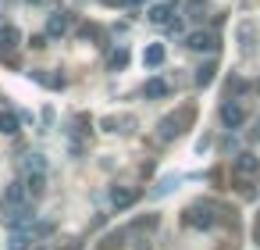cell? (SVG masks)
I'll return each mask as SVG.
<instances>
[{
  "label": "cell",
  "mask_w": 260,
  "mask_h": 250,
  "mask_svg": "<svg viewBox=\"0 0 260 250\" xmlns=\"http://www.w3.org/2000/svg\"><path fill=\"white\" fill-rule=\"evenodd\" d=\"M171 93V86L164 82V79H146V86H143V97L146 100H160V97H168Z\"/></svg>",
  "instance_id": "4fadbf2b"
},
{
  "label": "cell",
  "mask_w": 260,
  "mask_h": 250,
  "mask_svg": "<svg viewBox=\"0 0 260 250\" xmlns=\"http://www.w3.org/2000/svg\"><path fill=\"white\" fill-rule=\"evenodd\" d=\"M29 243H32V236H29V232H11L8 250H29Z\"/></svg>",
  "instance_id": "7402d4cb"
},
{
  "label": "cell",
  "mask_w": 260,
  "mask_h": 250,
  "mask_svg": "<svg viewBox=\"0 0 260 250\" xmlns=\"http://www.w3.org/2000/svg\"><path fill=\"white\" fill-rule=\"evenodd\" d=\"M253 239L260 243V214H256V221H253Z\"/></svg>",
  "instance_id": "f1b7e54d"
},
{
  "label": "cell",
  "mask_w": 260,
  "mask_h": 250,
  "mask_svg": "<svg viewBox=\"0 0 260 250\" xmlns=\"http://www.w3.org/2000/svg\"><path fill=\"white\" fill-rule=\"evenodd\" d=\"M235 40H239V54L242 58H253L256 54V25L253 22H239L235 25Z\"/></svg>",
  "instance_id": "7a4b0ae2"
},
{
  "label": "cell",
  "mask_w": 260,
  "mask_h": 250,
  "mask_svg": "<svg viewBox=\"0 0 260 250\" xmlns=\"http://www.w3.org/2000/svg\"><path fill=\"white\" fill-rule=\"evenodd\" d=\"M25 4H32V8H54L57 0H25Z\"/></svg>",
  "instance_id": "4316f807"
},
{
  "label": "cell",
  "mask_w": 260,
  "mask_h": 250,
  "mask_svg": "<svg viewBox=\"0 0 260 250\" xmlns=\"http://www.w3.org/2000/svg\"><path fill=\"white\" fill-rule=\"evenodd\" d=\"M249 136H253V140H260V122H256V129H253V132H249Z\"/></svg>",
  "instance_id": "f546056e"
},
{
  "label": "cell",
  "mask_w": 260,
  "mask_h": 250,
  "mask_svg": "<svg viewBox=\"0 0 260 250\" xmlns=\"http://www.w3.org/2000/svg\"><path fill=\"white\" fill-rule=\"evenodd\" d=\"M242 122H246V107H242L239 100L221 104V125H224V129H239Z\"/></svg>",
  "instance_id": "8992f818"
},
{
  "label": "cell",
  "mask_w": 260,
  "mask_h": 250,
  "mask_svg": "<svg viewBox=\"0 0 260 250\" xmlns=\"http://www.w3.org/2000/svg\"><path fill=\"white\" fill-rule=\"evenodd\" d=\"M29 43H32V47H36V50H43V47H47V36H32V40H29Z\"/></svg>",
  "instance_id": "83f0119b"
},
{
  "label": "cell",
  "mask_w": 260,
  "mask_h": 250,
  "mask_svg": "<svg viewBox=\"0 0 260 250\" xmlns=\"http://www.w3.org/2000/svg\"><path fill=\"white\" fill-rule=\"evenodd\" d=\"M150 221H157V218H146V221H139L136 229H132V250H153V243H150V236L143 232Z\"/></svg>",
  "instance_id": "9a60e30c"
},
{
  "label": "cell",
  "mask_w": 260,
  "mask_h": 250,
  "mask_svg": "<svg viewBox=\"0 0 260 250\" xmlns=\"http://www.w3.org/2000/svg\"><path fill=\"white\" fill-rule=\"evenodd\" d=\"M178 11H182L178 0H164V4H153V8L146 11V18H150L153 25H168V22H175V18H178Z\"/></svg>",
  "instance_id": "3957f363"
},
{
  "label": "cell",
  "mask_w": 260,
  "mask_h": 250,
  "mask_svg": "<svg viewBox=\"0 0 260 250\" xmlns=\"http://www.w3.org/2000/svg\"><path fill=\"white\" fill-rule=\"evenodd\" d=\"M214 211H217L214 204H192V207H185L182 221H185L189 229H214V225H217V214H214Z\"/></svg>",
  "instance_id": "6da1fadb"
},
{
  "label": "cell",
  "mask_w": 260,
  "mask_h": 250,
  "mask_svg": "<svg viewBox=\"0 0 260 250\" xmlns=\"http://www.w3.org/2000/svg\"><path fill=\"white\" fill-rule=\"evenodd\" d=\"M64 250H79V243H68V246H64Z\"/></svg>",
  "instance_id": "4dcf8cb0"
},
{
  "label": "cell",
  "mask_w": 260,
  "mask_h": 250,
  "mask_svg": "<svg viewBox=\"0 0 260 250\" xmlns=\"http://www.w3.org/2000/svg\"><path fill=\"white\" fill-rule=\"evenodd\" d=\"M118 132H136V115H121L118 118Z\"/></svg>",
  "instance_id": "603a6c76"
},
{
  "label": "cell",
  "mask_w": 260,
  "mask_h": 250,
  "mask_svg": "<svg viewBox=\"0 0 260 250\" xmlns=\"http://www.w3.org/2000/svg\"><path fill=\"white\" fill-rule=\"evenodd\" d=\"M18 43H22V33H18L11 22H8V25H0V58H4V54H15Z\"/></svg>",
  "instance_id": "52a82bcc"
},
{
  "label": "cell",
  "mask_w": 260,
  "mask_h": 250,
  "mask_svg": "<svg viewBox=\"0 0 260 250\" xmlns=\"http://www.w3.org/2000/svg\"><path fill=\"white\" fill-rule=\"evenodd\" d=\"M125 65H128V47H118V50L107 58V68H111V72H121Z\"/></svg>",
  "instance_id": "ffe728a7"
},
{
  "label": "cell",
  "mask_w": 260,
  "mask_h": 250,
  "mask_svg": "<svg viewBox=\"0 0 260 250\" xmlns=\"http://www.w3.org/2000/svg\"><path fill=\"white\" fill-rule=\"evenodd\" d=\"M232 93H235V97L246 93V82H242V79H232V82H228V97H232Z\"/></svg>",
  "instance_id": "d4e9b609"
},
{
  "label": "cell",
  "mask_w": 260,
  "mask_h": 250,
  "mask_svg": "<svg viewBox=\"0 0 260 250\" xmlns=\"http://www.w3.org/2000/svg\"><path fill=\"white\" fill-rule=\"evenodd\" d=\"M25 182L22 179H15V182H8V189H4V207H18V204H25Z\"/></svg>",
  "instance_id": "8fae6325"
},
{
  "label": "cell",
  "mask_w": 260,
  "mask_h": 250,
  "mask_svg": "<svg viewBox=\"0 0 260 250\" xmlns=\"http://www.w3.org/2000/svg\"><path fill=\"white\" fill-rule=\"evenodd\" d=\"M136 200H139V193L128 189V186H114V189H111V207H114V211H125V207H132Z\"/></svg>",
  "instance_id": "9c48e42d"
},
{
  "label": "cell",
  "mask_w": 260,
  "mask_h": 250,
  "mask_svg": "<svg viewBox=\"0 0 260 250\" xmlns=\"http://www.w3.org/2000/svg\"><path fill=\"white\" fill-rule=\"evenodd\" d=\"M18 125H22V118L15 111H0V132H4V136H15Z\"/></svg>",
  "instance_id": "e0dca14e"
},
{
  "label": "cell",
  "mask_w": 260,
  "mask_h": 250,
  "mask_svg": "<svg viewBox=\"0 0 260 250\" xmlns=\"http://www.w3.org/2000/svg\"><path fill=\"white\" fill-rule=\"evenodd\" d=\"M185 47H189V50H196V54H214V50H217V36H214V33L196 29V33H189V36H185Z\"/></svg>",
  "instance_id": "277c9868"
},
{
  "label": "cell",
  "mask_w": 260,
  "mask_h": 250,
  "mask_svg": "<svg viewBox=\"0 0 260 250\" xmlns=\"http://www.w3.org/2000/svg\"><path fill=\"white\" fill-rule=\"evenodd\" d=\"M25 168H36V172H47V161H43V154H29V157H25Z\"/></svg>",
  "instance_id": "cb8c5ba5"
},
{
  "label": "cell",
  "mask_w": 260,
  "mask_h": 250,
  "mask_svg": "<svg viewBox=\"0 0 260 250\" xmlns=\"http://www.w3.org/2000/svg\"><path fill=\"white\" fill-rule=\"evenodd\" d=\"M175 136H182V129H178V122L168 115V118H160V125H157V140L160 143H171Z\"/></svg>",
  "instance_id": "5bb4252c"
},
{
  "label": "cell",
  "mask_w": 260,
  "mask_h": 250,
  "mask_svg": "<svg viewBox=\"0 0 260 250\" xmlns=\"http://www.w3.org/2000/svg\"><path fill=\"white\" fill-rule=\"evenodd\" d=\"M256 90H260V79H256Z\"/></svg>",
  "instance_id": "1f68e13d"
},
{
  "label": "cell",
  "mask_w": 260,
  "mask_h": 250,
  "mask_svg": "<svg viewBox=\"0 0 260 250\" xmlns=\"http://www.w3.org/2000/svg\"><path fill=\"white\" fill-rule=\"evenodd\" d=\"M143 65H146V68H160V65H164V43H150V47L143 50Z\"/></svg>",
  "instance_id": "2e32d148"
},
{
  "label": "cell",
  "mask_w": 260,
  "mask_h": 250,
  "mask_svg": "<svg viewBox=\"0 0 260 250\" xmlns=\"http://www.w3.org/2000/svg\"><path fill=\"white\" fill-rule=\"evenodd\" d=\"M232 175H235V179H253V175H260V157H256V154H239V157L232 161Z\"/></svg>",
  "instance_id": "5b68a950"
},
{
  "label": "cell",
  "mask_w": 260,
  "mask_h": 250,
  "mask_svg": "<svg viewBox=\"0 0 260 250\" xmlns=\"http://www.w3.org/2000/svg\"><path fill=\"white\" fill-rule=\"evenodd\" d=\"M36 250H43V246H36Z\"/></svg>",
  "instance_id": "d6a6232c"
},
{
  "label": "cell",
  "mask_w": 260,
  "mask_h": 250,
  "mask_svg": "<svg viewBox=\"0 0 260 250\" xmlns=\"http://www.w3.org/2000/svg\"><path fill=\"white\" fill-rule=\"evenodd\" d=\"M185 15H189L192 22H200V18L207 15V0H185Z\"/></svg>",
  "instance_id": "44dd1931"
},
{
  "label": "cell",
  "mask_w": 260,
  "mask_h": 250,
  "mask_svg": "<svg viewBox=\"0 0 260 250\" xmlns=\"http://www.w3.org/2000/svg\"><path fill=\"white\" fill-rule=\"evenodd\" d=\"M68 29H72V15L68 11H54L50 22H47V36H68Z\"/></svg>",
  "instance_id": "30bf717a"
},
{
  "label": "cell",
  "mask_w": 260,
  "mask_h": 250,
  "mask_svg": "<svg viewBox=\"0 0 260 250\" xmlns=\"http://www.w3.org/2000/svg\"><path fill=\"white\" fill-rule=\"evenodd\" d=\"M171 118H175V122H178V129L185 132V129L192 125V118H196V107H192V104H185V107H178V111H175Z\"/></svg>",
  "instance_id": "d6986e66"
},
{
  "label": "cell",
  "mask_w": 260,
  "mask_h": 250,
  "mask_svg": "<svg viewBox=\"0 0 260 250\" xmlns=\"http://www.w3.org/2000/svg\"><path fill=\"white\" fill-rule=\"evenodd\" d=\"M25 193L29 197H43V189H47V172H36V168H25Z\"/></svg>",
  "instance_id": "ba28073f"
},
{
  "label": "cell",
  "mask_w": 260,
  "mask_h": 250,
  "mask_svg": "<svg viewBox=\"0 0 260 250\" xmlns=\"http://www.w3.org/2000/svg\"><path fill=\"white\" fill-rule=\"evenodd\" d=\"M214 72H217V65H214V61H207V65H200V68H196L192 82H196V86H210V82H214Z\"/></svg>",
  "instance_id": "ac0fdd59"
},
{
  "label": "cell",
  "mask_w": 260,
  "mask_h": 250,
  "mask_svg": "<svg viewBox=\"0 0 260 250\" xmlns=\"http://www.w3.org/2000/svg\"><path fill=\"white\" fill-rule=\"evenodd\" d=\"M4 221H8V229H18V225L32 221V207H25V204H18V207H8Z\"/></svg>",
  "instance_id": "7c38bea8"
},
{
  "label": "cell",
  "mask_w": 260,
  "mask_h": 250,
  "mask_svg": "<svg viewBox=\"0 0 260 250\" xmlns=\"http://www.w3.org/2000/svg\"><path fill=\"white\" fill-rule=\"evenodd\" d=\"M100 125H104V132H118V118H114V115L100 118Z\"/></svg>",
  "instance_id": "484cf974"
}]
</instances>
